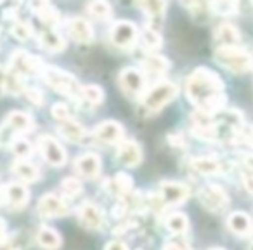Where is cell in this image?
I'll return each instance as SVG.
<instances>
[{
	"instance_id": "7bdbcfd3",
	"label": "cell",
	"mask_w": 253,
	"mask_h": 250,
	"mask_svg": "<svg viewBox=\"0 0 253 250\" xmlns=\"http://www.w3.org/2000/svg\"><path fill=\"white\" fill-rule=\"evenodd\" d=\"M104 250H128V247H126V243L115 240V242H109L108 245L104 247Z\"/></svg>"
},
{
	"instance_id": "ffe728a7",
	"label": "cell",
	"mask_w": 253,
	"mask_h": 250,
	"mask_svg": "<svg viewBox=\"0 0 253 250\" xmlns=\"http://www.w3.org/2000/svg\"><path fill=\"white\" fill-rule=\"evenodd\" d=\"M241 39L238 28L229 23H222L215 30V40L220 44V47H238V42Z\"/></svg>"
},
{
	"instance_id": "816d5d0a",
	"label": "cell",
	"mask_w": 253,
	"mask_h": 250,
	"mask_svg": "<svg viewBox=\"0 0 253 250\" xmlns=\"http://www.w3.org/2000/svg\"><path fill=\"white\" fill-rule=\"evenodd\" d=\"M211 250H224V249H211Z\"/></svg>"
},
{
	"instance_id": "f907efd6",
	"label": "cell",
	"mask_w": 253,
	"mask_h": 250,
	"mask_svg": "<svg viewBox=\"0 0 253 250\" xmlns=\"http://www.w3.org/2000/svg\"><path fill=\"white\" fill-rule=\"evenodd\" d=\"M250 235H252V240H253V229H252V233H250Z\"/></svg>"
},
{
	"instance_id": "277c9868",
	"label": "cell",
	"mask_w": 253,
	"mask_h": 250,
	"mask_svg": "<svg viewBox=\"0 0 253 250\" xmlns=\"http://www.w3.org/2000/svg\"><path fill=\"white\" fill-rule=\"evenodd\" d=\"M177 94H179V87L173 82H158L142 96V104L149 113H156L170 101H173Z\"/></svg>"
},
{
	"instance_id": "30bf717a",
	"label": "cell",
	"mask_w": 253,
	"mask_h": 250,
	"mask_svg": "<svg viewBox=\"0 0 253 250\" xmlns=\"http://www.w3.org/2000/svg\"><path fill=\"white\" fill-rule=\"evenodd\" d=\"M191 191L186 184L182 183H173V181H167V183L160 184V200L163 205H180L189 198Z\"/></svg>"
},
{
	"instance_id": "60d3db41",
	"label": "cell",
	"mask_w": 253,
	"mask_h": 250,
	"mask_svg": "<svg viewBox=\"0 0 253 250\" xmlns=\"http://www.w3.org/2000/svg\"><path fill=\"white\" fill-rule=\"evenodd\" d=\"M23 94H25L32 102H35V104H42V102H43V94L35 87H26Z\"/></svg>"
},
{
	"instance_id": "f546056e",
	"label": "cell",
	"mask_w": 253,
	"mask_h": 250,
	"mask_svg": "<svg viewBox=\"0 0 253 250\" xmlns=\"http://www.w3.org/2000/svg\"><path fill=\"white\" fill-rule=\"evenodd\" d=\"M137 7L144 11L148 18L162 19L167 11V2H160V0H148V2H137Z\"/></svg>"
},
{
	"instance_id": "603a6c76",
	"label": "cell",
	"mask_w": 253,
	"mask_h": 250,
	"mask_svg": "<svg viewBox=\"0 0 253 250\" xmlns=\"http://www.w3.org/2000/svg\"><path fill=\"white\" fill-rule=\"evenodd\" d=\"M227 226L234 235H239V236L248 235L253 229L252 219H250V215L245 214V212H232L227 217Z\"/></svg>"
},
{
	"instance_id": "681fc988",
	"label": "cell",
	"mask_w": 253,
	"mask_h": 250,
	"mask_svg": "<svg viewBox=\"0 0 253 250\" xmlns=\"http://www.w3.org/2000/svg\"><path fill=\"white\" fill-rule=\"evenodd\" d=\"M250 143L253 145V131H252V134H250Z\"/></svg>"
},
{
	"instance_id": "b9f144b4",
	"label": "cell",
	"mask_w": 253,
	"mask_h": 250,
	"mask_svg": "<svg viewBox=\"0 0 253 250\" xmlns=\"http://www.w3.org/2000/svg\"><path fill=\"white\" fill-rule=\"evenodd\" d=\"M243 186L248 193L253 195V174H243Z\"/></svg>"
},
{
	"instance_id": "484cf974",
	"label": "cell",
	"mask_w": 253,
	"mask_h": 250,
	"mask_svg": "<svg viewBox=\"0 0 253 250\" xmlns=\"http://www.w3.org/2000/svg\"><path fill=\"white\" fill-rule=\"evenodd\" d=\"M142 68H144L149 75L162 77V75H165L167 71H169L170 61L163 56H158V54H149V56L142 61Z\"/></svg>"
},
{
	"instance_id": "74e56055",
	"label": "cell",
	"mask_w": 253,
	"mask_h": 250,
	"mask_svg": "<svg viewBox=\"0 0 253 250\" xmlns=\"http://www.w3.org/2000/svg\"><path fill=\"white\" fill-rule=\"evenodd\" d=\"M11 33H12V37L18 40H30L33 35V30H32V26L26 25V23L18 21L11 26Z\"/></svg>"
},
{
	"instance_id": "1f68e13d",
	"label": "cell",
	"mask_w": 253,
	"mask_h": 250,
	"mask_svg": "<svg viewBox=\"0 0 253 250\" xmlns=\"http://www.w3.org/2000/svg\"><path fill=\"white\" fill-rule=\"evenodd\" d=\"M87 12L90 16H94L95 19H101V21H104V19H109L111 18V5L108 4V2H102V0H97V2H90V4L87 5Z\"/></svg>"
},
{
	"instance_id": "ac0fdd59",
	"label": "cell",
	"mask_w": 253,
	"mask_h": 250,
	"mask_svg": "<svg viewBox=\"0 0 253 250\" xmlns=\"http://www.w3.org/2000/svg\"><path fill=\"white\" fill-rule=\"evenodd\" d=\"M5 125H7L11 131L19 132V134H25V132L33 131L35 127V120L30 113L25 111H11L5 116Z\"/></svg>"
},
{
	"instance_id": "7c38bea8",
	"label": "cell",
	"mask_w": 253,
	"mask_h": 250,
	"mask_svg": "<svg viewBox=\"0 0 253 250\" xmlns=\"http://www.w3.org/2000/svg\"><path fill=\"white\" fill-rule=\"evenodd\" d=\"M39 214L43 217H64L70 214V205L64 198L54 193H47L39 201Z\"/></svg>"
},
{
	"instance_id": "9c48e42d",
	"label": "cell",
	"mask_w": 253,
	"mask_h": 250,
	"mask_svg": "<svg viewBox=\"0 0 253 250\" xmlns=\"http://www.w3.org/2000/svg\"><path fill=\"white\" fill-rule=\"evenodd\" d=\"M78 219H80V224L87 229H101L106 222L104 210L99 207L94 201H84V203L78 207Z\"/></svg>"
},
{
	"instance_id": "7402d4cb",
	"label": "cell",
	"mask_w": 253,
	"mask_h": 250,
	"mask_svg": "<svg viewBox=\"0 0 253 250\" xmlns=\"http://www.w3.org/2000/svg\"><path fill=\"white\" fill-rule=\"evenodd\" d=\"M57 131H59V134L70 143H82L85 138H87V131H85L78 122H75V120L61 122Z\"/></svg>"
},
{
	"instance_id": "cb8c5ba5",
	"label": "cell",
	"mask_w": 253,
	"mask_h": 250,
	"mask_svg": "<svg viewBox=\"0 0 253 250\" xmlns=\"http://www.w3.org/2000/svg\"><path fill=\"white\" fill-rule=\"evenodd\" d=\"M37 242L45 250H57L61 247V243H63V240H61L59 233L56 229L49 228V226H43L37 233Z\"/></svg>"
},
{
	"instance_id": "d6a6232c",
	"label": "cell",
	"mask_w": 253,
	"mask_h": 250,
	"mask_svg": "<svg viewBox=\"0 0 253 250\" xmlns=\"http://www.w3.org/2000/svg\"><path fill=\"white\" fill-rule=\"evenodd\" d=\"M113 186H115V191L118 195H122V197H126L128 193H132V186H134V183H132V177L128 176V174H116L115 177H113Z\"/></svg>"
},
{
	"instance_id": "f6af8a7d",
	"label": "cell",
	"mask_w": 253,
	"mask_h": 250,
	"mask_svg": "<svg viewBox=\"0 0 253 250\" xmlns=\"http://www.w3.org/2000/svg\"><path fill=\"white\" fill-rule=\"evenodd\" d=\"M0 250H18V247H16L11 240H2V242H0Z\"/></svg>"
},
{
	"instance_id": "8992f818",
	"label": "cell",
	"mask_w": 253,
	"mask_h": 250,
	"mask_svg": "<svg viewBox=\"0 0 253 250\" xmlns=\"http://www.w3.org/2000/svg\"><path fill=\"white\" fill-rule=\"evenodd\" d=\"M198 198H200L201 205L205 208H208L210 212H222L229 205L227 193L218 184H207V186H203L200 190V193H198Z\"/></svg>"
},
{
	"instance_id": "d590c367",
	"label": "cell",
	"mask_w": 253,
	"mask_h": 250,
	"mask_svg": "<svg viewBox=\"0 0 253 250\" xmlns=\"http://www.w3.org/2000/svg\"><path fill=\"white\" fill-rule=\"evenodd\" d=\"M210 5V12L213 14H218V16H232L238 12V7L239 5L236 2H211Z\"/></svg>"
},
{
	"instance_id": "8d00e7d4",
	"label": "cell",
	"mask_w": 253,
	"mask_h": 250,
	"mask_svg": "<svg viewBox=\"0 0 253 250\" xmlns=\"http://www.w3.org/2000/svg\"><path fill=\"white\" fill-rule=\"evenodd\" d=\"M5 92H12V94H21L25 92V85L21 84V77H18L16 73H7L5 77V85H4Z\"/></svg>"
},
{
	"instance_id": "7dc6e473",
	"label": "cell",
	"mask_w": 253,
	"mask_h": 250,
	"mask_svg": "<svg viewBox=\"0 0 253 250\" xmlns=\"http://www.w3.org/2000/svg\"><path fill=\"white\" fill-rule=\"evenodd\" d=\"M4 236H5V222L0 219V242H2V240H5Z\"/></svg>"
},
{
	"instance_id": "e575fe53",
	"label": "cell",
	"mask_w": 253,
	"mask_h": 250,
	"mask_svg": "<svg viewBox=\"0 0 253 250\" xmlns=\"http://www.w3.org/2000/svg\"><path fill=\"white\" fill-rule=\"evenodd\" d=\"M61 190H63V193L66 195V197H78V195L84 191V184H82V181L77 179V177H66V179H63V183H61Z\"/></svg>"
},
{
	"instance_id": "83f0119b",
	"label": "cell",
	"mask_w": 253,
	"mask_h": 250,
	"mask_svg": "<svg viewBox=\"0 0 253 250\" xmlns=\"http://www.w3.org/2000/svg\"><path fill=\"white\" fill-rule=\"evenodd\" d=\"M165 224L170 233L180 236L187 231V228H189V219H187V215L182 214V212H173V214H170L169 217H167Z\"/></svg>"
},
{
	"instance_id": "d6986e66",
	"label": "cell",
	"mask_w": 253,
	"mask_h": 250,
	"mask_svg": "<svg viewBox=\"0 0 253 250\" xmlns=\"http://www.w3.org/2000/svg\"><path fill=\"white\" fill-rule=\"evenodd\" d=\"M39 44L45 50H50V52H59V50H63L64 46H66V42H64V39L59 35V32H56L52 26L43 28L42 32H40Z\"/></svg>"
},
{
	"instance_id": "9a60e30c",
	"label": "cell",
	"mask_w": 253,
	"mask_h": 250,
	"mask_svg": "<svg viewBox=\"0 0 253 250\" xmlns=\"http://www.w3.org/2000/svg\"><path fill=\"white\" fill-rule=\"evenodd\" d=\"M68 33H70L71 40L78 44H90L94 40V30L92 25L84 18H71L66 23Z\"/></svg>"
},
{
	"instance_id": "5bb4252c",
	"label": "cell",
	"mask_w": 253,
	"mask_h": 250,
	"mask_svg": "<svg viewBox=\"0 0 253 250\" xmlns=\"http://www.w3.org/2000/svg\"><path fill=\"white\" fill-rule=\"evenodd\" d=\"M142 160V150L135 141H122L116 150V162L123 167H135Z\"/></svg>"
},
{
	"instance_id": "ba28073f",
	"label": "cell",
	"mask_w": 253,
	"mask_h": 250,
	"mask_svg": "<svg viewBox=\"0 0 253 250\" xmlns=\"http://www.w3.org/2000/svg\"><path fill=\"white\" fill-rule=\"evenodd\" d=\"M118 84H120V87H122V91L125 92L128 98H141L142 92H144L146 78L141 70L125 68V70L120 73Z\"/></svg>"
},
{
	"instance_id": "3957f363",
	"label": "cell",
	"mask_w": 253,
	"mask_h": 250,
	"mask_svg": "<svg viewBox=\"0 0 253 250\" xmlns=\"http://www.w3.org/2000/svg\"><path fill=\"white\" fill-rule=\"evenodd\" d=\"M42 78L45 80V84L49 87H52L56 92L64 96H73L78 98L80 96V89L82 85L77 82V78L73 75L66 73V71H61L59 68H52V66H45L42 71Z\"/></svg>"
},
{
	"instance_id": "2e32d148",
	"label": "cell",
	"mask_w": 253,
	"mask_h": 250,
	"mask_svg": "<svg viewBox=\"0 0 253 250\" xmlns=\"http://www.w3.org/2000/svg\"><path fill=\"white\" fill-rule=\"evenodd\" d=\"M75 170L85 179H95L101 174V156L95 153H85L75 160Z\"/></svg>"
},
{
	"instance_id": "7a4b0ae2",
	"label": "cell",
	"mask_w": 253,
	"mask_h": 250,
	"mask_svg": "<svg viewBox=\"0 0 253 250\" xmlns=\"http://www.w3.org/2000/svg\"><path fill=\"white\" fill-rule=\"evenodd\" d=\"M215 59L232 73H246L253 68L252 56L239 47H218L215 50Z\"/></svg>"
},
{
	"instance_id": "4316f807",
	"label": "cell",
	"mask_w": 253,
	"mask_h": 250,
	"mask_svg": "<svg viewBox=\"0 0 253 250\" xmlns=\"http://www.w3.org/2000/svg\"><path fill=\"white\" fill-rule=\"evenodd\" d=\"M12 172L18 179L26 181V183H35L40 176L39 169L33 163H30L28 160H16L12 163Z\"/></svg>"
},
{
	"instance_id": "4dcf8cb0",
	"label": "cell",
	"mask_w": 253,
	"mask_h": 250,
	"mask_svg": "<svg viewBox=\"0 0 253 250\" xmlns=\"http://www.w3.org/2000/svg\"><path fill=\"white\" fill-rule=\"evenodd\" d=\"M139 40H141L142 46L149 50H155V49H160V47H162V35L153 28L142 30V32L139 33Z\"/></svg>"
},
{
	"instance_id": "bcb514c9",
	"label": "cell",
	"mask_w": 253,
	"mask_h": 250,
	"mask_svg": "<svg viewBox=\"0 0 253 250\" xmlns=\"http://www.w3.org/2000/svg\"><path fill=\"white\" fill-rule=\"evenodd\" d=\"M5 77H7V73H5V71L2 70V68H0V94H2V92H5V91H4V85H5Z\"/></svg>"
},
{
	"instance_id": "836d02e7",
	"label": "cell",
	"mask_w": 253,
	"mask_h": 250,
	"mask_svg": "<svg viewBox=\"0 0 253 250\" xmlns=\"http://www.w3.org/2000/svg\"><path fill=\"white\" fill-rule=\"evenodd\" d=\"M12 153L16 155L18 160H28L30 156L33 155V146L30 145L28 139H23V138H18L11 146Z\"/></svg>"
},
{
	"instance_id": "52a82bcc",
	"label": "cell",
	"mask_w": 253,
	"mask_h": 250,
	"mask_svg": "<svg viewBox=\"0 0 253 250\" xmlns=\"http://www.w3.org/2000/svg\"><path fill=\"white\" fill-rule=\"evenodd\" d=\"M109 39L120 49H130L139 39V30L132 21H116L111 26Z\"/></svg>"
},
{
	"instance_id": "ee69618b",
	"label": "cell",
	"mask_w": 253,
	"mask_h": 250,
	"mask_svg": "<svg viewBox=\"0 0 253 250\" xmlns=\"http://www.w3.org/2000/svg\"><path fill=\"white\" fill-rule=\"evenodd\" d=\"M243 165L248 170V174H253V155H246L245 158H243Z\"/></svg>"
},
{
	"instance_id": "f35d334b",
	"label": "cell",
	"mask_w": 253,
	"mask_h": 250,
	"mask_svg": "<svg viewBox=\"0 0 253 250\" xmlns=\"http://www.w3.org/2000/svg\"><path fill=\"white\" fill-rule=\"evenodd\" d=\"M52 111V116L59 122H66V120H73L71 118V113H70V108H68L64 102H56V104L50 108Z\"/></svg>"
},
{
	"instance_id": "44dd1931",
	"label": "cell",
	"mask_w": 253,
	"mask_h": 250,
	"mask_svg": "<svg viewBox=\"0 0 253 250\" xmlns=\"http://www.w3.org/2000/svg\"><path fill=\"white\" fill-rule=\"evenodd\" d=\"M191 165L196 172L203 174V176H217L224 170L222 162H218L213 156H198V158H193Z\"/></svg>"
},
{
	"instance_id": "f1b7e54d",
	"label": "cell",
	"mask_w": 253,
	"mask_h": 250,
	"mask_svg": "<svg viewBox=\"0 0 253 250\" xmlns=\"http://www.w3.org/2000/svg\"><path fill=\"white\" fill-rule=\"evenodd\" d=\"M78 98L87 102V104L97 106V104H101L102 99H104V91H102L99 85H82L80 96H78Z\"/></svg>"
},
{
	"instance_id": "5b68a950",
	"label": "cell",
	"mask_w": 253,
	"mask_h": 250,
	"mask_svg": "<svg viewBox=\"0 0 253 250\" xmlns=\"http://www.w3.org/2000/svg\"><path fill=\"white\" fill-rule=\"evenodd\" d=\"M43 68L45 66H43L42 59L26 52V50H16L11 57V71L18 77H32L37 73L42 75Z\"/></svg>"
},
{
	"instance_id": "e0dca14e",
	"label": "cell",
	"mask_w": 253,
	"mask_h": 250,
	"mask_svg": "<svg viewBox=\"0 0 253 250\" xmlns=\"http://www.w3.org/2000/svg\"><path fill=\"white\" fill-rule=\"evenodd\" d=\"M4 197L9 207L19 210L30 201V191L21 183H9L7 186H4Z\"/></svg>"
},
{
	"instance_id": "ab89813d",
	"label": "cell",
	"mask_w": 253,
	"mask_h": 250,
	"mask_svg": "<svg viewBox=\"0 0 253 250\" xmlns=\"http://www.w3.org/2000/svg\"><path fill=\"white\" fill-rule=\"evenodd\" d=\"M162 250H191V247L182 236H175V238L169 240V242L163 245Z\"/></svg>"
},
{
	"instance_id": "d4e9b609",
	"label": "cell",
	"mask_w": 253,
	"mask_h": 250,
	"mask_svg": "<svg viewBox=\"0 0 253 250\" xmlns=\"http://www.w3.org/2000/svg\"><path fill=\"white\" fill-rule=\"evenodd\" d=\"M32 9L37 18L42 23H45L47 26H54L59 21V12H57V9L52 7L50 4H47V2H33Z\"/></svg>"
},
{
	"instance_id": "4fadbf2b",
	"label": "cell",
	"mask_w": 253,
	"mask_h": 250,
	"mask_svg": "<svg viewBox=\"0 0 253 250\" xmlns=\"http://www.w3.org/2000/svg\"><path fill=\"white\" fill-rule=\"evenodd\" d=\"M123 127L115 120H106L99 125L94 131V138L95 141L102 143V145H116V143H122L123 139Z\"/></svg>"
},
{
	"instance_id": "6da1fadb",
	"label": "cell",
	"mask_w": 253,
	"mask_h": 250,
	"mask_svg": "<svg viewBox=\"0 0 253 250\" xmlns=\"http://www.w3.org/2000/svg\"><path fill=\"white\" fill-rule=\"evenodd\" d=\"M186 94L189 101L205 115H217L224 111L225 96L224 82L215 71L208 68H198L187 77Z\"/></svg>"
},
{
	"instance_id": "8fae6325",
	"label": "cell",
	"mask_w": 253,
	"mask_h": 250,
	"mask_svg": "<svg viewBox=\"0 0 253 250\" xmlns=\"http://www.w3.org/2000/svg\"><path fill=\"white\" fill-rule=\"evenodd\" d=\"M39 148L47 163L54 167H63L66 163V151L64 148L50 136H42L39 141Z\"/></svg>"
},
{
	"instance_id": "c3c4849f",
	"label": "cell",
	"mask_w": 253,
	"mask_h": 250,
	"mask_svg": "<svg viewBox=\"0 0 253 250\" xmlns=\"http://www.w3.org/2000/svg\"><path fill=\"white\" fill-rule=\"evenodd\" d=\"M5 197H4V188H0V203H4Z\"/></svg>"
}]
</instances>
